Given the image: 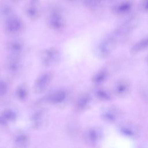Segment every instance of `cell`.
Segmentation results:
<instances>
[{"label": "cell", "mask_w": 148, "mask_h": 148, "mask_svg": "<svg viewBox=\"0 0 148 148\" xmlns=\"http://www.w3.org/2000/svg\"><path fill=\"white\" fill-rule=\"evenodd\" d=\"M0 13L2 16L4 17H8V18L12 17L10 16V15L12 14V10L9 6L5 5L1 8Z\"/></svg>", "instance_id": "obj_9"}, {"label": "cell", "mask_w": 148, "mask_h": 148, "mask_svg": "<svg viewBox=\"0 0 148 148\" xmlns=\"http://www.w3.org/2000/svg\"><path fill=\"white\" fill-rule=\"evenodd\" d=\"M60 60V53L56 49L51 47L44 51L42 57V63L45 66H50L58 62Z\"/></svg>", "instance_id": "obj_1"}, {"label": "cell", "mask_w": 148, "mask_h": 148, "mask_svg": "<svg viewBox=\"0 0 148 148\" xmlns=\"http://www.w3.org/2000/svg\"><path fill=\"white\" fill-rule=\"evenodd\" d=\"M51 74L50 73H45L41 75L36 80L35 83V90L38 92H41L47 87L49 84L51 79Z\"/></svg>", "instance_id": "obj_3"}, {"label": "cell", "mask_w": 148, "mask_h": 148, "mask_svg": "<svg viewBox=\"0 0 148 148\" xmlns=\"http://www.w3.org/2000/svg\"><path fill=\"white\" fill-rule=\"evenodd\" d=\"M20 61L17 56L11 55L7 58L6 66L8 70L11 72H16L20 68Z\"/></svg>", "instance_id": "obj_5"}, {"label": "cell", "mask_w": 148, "mask_h": 148, "mask_svg": "<svg viewBox=\"0 0 148 148\" xmlns=\"http://www.w3.org/2000/svg\"><path fill=\"white\" fill-rule=\"evenodd\" d=\"M66 98V93L63 91H58L49 97V101L53 103H60Z\"/></svg>", "instance_id": "obj_7"}, {"label": "cell", "mask_w": 148, "mask_h": 148, "mask_svg": "<svg viewBox=\"0 0 148 148\" xmlns=\"http://www.w3.org/2000/svg\"><path fill=\"white\" fill-rule=\"evenodd\" d=\"M26 13L28 16L31 18H36L39 15L38 9L34 5H31L28 7L26 10Z\"/></svg>", "instance_id": "obj_8"}, {"label": "cell", "mask_w": 148, "mask_h": 148, "mask_svg": "<svg viewBox=\"0 0 148 148\" xmlns=\"http://www.w3.org/2000/svg\"><path fill=\"white\" fill-rule=\"evenodd\" d=\"M90 138L91 140H95L97 138V133L94 131H92L90 132Z\"/></svg>", "instance_id": "obj_14"}, {"label": "cell", "mask_w": 148, "mask_h": 148, "mask_svg": "<svg viewBox=\"0 0 148 148\" xmlns=\"http://www.w3.org/2000/svg\"><path fill=\"white\" fill-rule=\"evenodd\" d=\"M27 91L24 87H20L17 90V95L20 99H23L27 96Z\"/></svg>", "instance_id": "obj_11"}, {"label": "cell", "mask_w": 148, "mask_h": 148, "mask_svg": "<svg viewBox=\"0 0 148 148\" xmlns=\"http://www.w3.org/2000/svg\"><path fill=\"white\" fill-rule=\"evenodd\" d=\"M49 24L55 30L61 29L64 25V20L61 13L58 12H53L49 17Z\"/></svg>", "instance_id": "obj_4"}, {"label": "cell", "mask_w": 148, "mask_h": 148, "mask_svg": "<svg viewBox=\"0 0 148 148\" xmlns=\"http://www.w3.org/2000/svg\"><path fill=\"white\" fill-rule=\"evenodd\" d=\"M8 50L12 56H17L20 54L23 49V45L19 41L14 40L10 42L8 45Z\"/></svg>", "instance_id": "obj_6"}, {"label": "cell", "mask_w": 148, "mask_h": 148, "mask_svg": "<svg viewBox=\"0 0 148 148\" xmlns=\"http://www.w3.org/2000/svg\"><path fill=\"white\" fill-rule=\"evenodd\" d=\"M23 27L21 20L17 17L12 16L8 18L5 24L6 30L11 34H15L19 32Z\"/></svg>", "instance_id": "obj_2"}, {"label": "cell", "mask_w": 148, "mask_h": 148, "mask_svg": "<svg viewBox=\"0 0 148 148\" xmlns=\"http://www.w3.org/2000/svg\"><path fill=\"white\" fill-rule=\"evenodd\" d=\"M32 3H36L37 1H38V0H29Z\"/></svg>", "instance_id": "obj_15"}, {"label": "cell", "mask_w": 148, "mask_h": 148, "mask_svg": "<svg viewBox=\"0 0 148 148\" xmlns=\"http://www.w3.org/2000/svg\"><path fill=\"white\" fill-rule=\"evenodd\" d=\"M3 116L6 120H12L16 118V114L12 110H6L3 112Z\"/></svg>", "instance_id": "obj_10"}, {"label": "cell", "mask_w": 148, "mask_h": 148, "mask_svg": "<svg viewBox=\"0 0 148 148\" xmlns=\"http://www.w3.org/2000/svg\"><path fill=\"white\" fill-rule=\"evenodd\" d=\"M87 102H88L87 98L86 97H83L79 99L77 105L79 107H84L85 105H86Z\"/></svg>", "instance_id": "obj_13"}, {"label": "cell", "mask_w": 148, "mask_h": 148, "mask_svg": "<svg viewBox=\"0 0 148 148\" xmlns=\"http://www.w3.org/2000/svg\"><path fill=\"white\" fill-rule=\"evenodd\" d=\"M7 91V85L3 82L0 81V95H4Z\"/></svg>", "instance_id": "obj_12"}]
</instances>
